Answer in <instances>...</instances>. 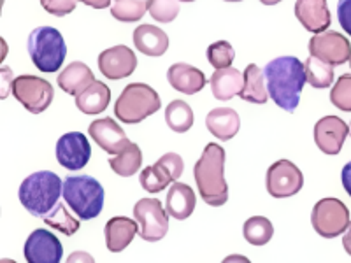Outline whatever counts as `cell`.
<instances>
[{"instance_id": "1", "label": "cell", "mask_w": 351, "mask_h": 263, "mask_svg": "<svg viewBox=\"0 0 351 263\" xmlns=\"http://www.w3.org/2000/svg\"><path fill=\"white\" fill-rule=\"evenodd\" d=\"M267 90L276 105L287 112H293L299 108L300 93L307 83L306 65L295 56H280L269 62L263 68Z\"/></svg>"}, {"instance_id": "2", "label": "cell", "mask_w": 351, "mask_h": 263, "mask_svg": "<svg viewBox=\"0 0 351 263\" xmlns=\"http://www.w3.org/2000/svg\"><path fill=\"white\" fill-rule=\"evenodd\" d=\"M223 168L225 149L219 144L209 142L193 167V177L200 197L211 208L225 205L228 200V184L225 181Z\"/></svg>"}, {"instance_id": "3", "label": "cell", "mask_w": 351, "mask_h": 263, "mask_svg": "<svg viewBox=\"0 0 351 263\" xmlns=\"http://www.w3.org/2000/svg\"><path fill=\"white\" fill-rule=\"evenodd\" d=\"M64 195V183L55 172L39 171L25 177L20 186V202L36 218H44L53 211Z\"/></svg>"}, {"instance_id": "4", "label": "cell", "mask_w": 351, "mask_h": 263, "mask_svg": "<svg viewBox=\"0 0 351 263\" xmlns=\"http://www.w3.org/2000/svg\"><path fill=\"white\" fill-rule=\"evenodd\" d=\"M64 200L77 218L88 221L102 212L104 188L92 175H71L64 181Z\"/></svg>"}, {"instance_id": "5", "label": "cell", "mask_w": 351, "mask_h": 263, "mask_svg": "<svg viewBox=\"0 0 351 263\" xmlns=\"http://www.w3.org/2000/svg\"><path fill=\"white\" fill-rule=\"evenodd\" d=\"M162 108L158 93L149 84L132 83L120 93L114 104V116L127 125H136Z\"/></svg>"}, {"instance_id": "6", "label": "cell", "mask_w": 351, "mask_h": 263, "mask_svg": "<svg viewBox=\"0 0 351 263\" xmlns=\"http://www.w3.org/2000/svg\"><path fill=\"white\" fill-rule=\"evenodd\" d=\"M28 55L40 72L51 74L64 64L67 46L62 34L53 27H39L28 36Z\"/></svg>"}, {"instance_id": "7", "label": "cell", "mask_w": 351, "mask_h": 263, "mask_svg": "<svg viewBox=\"0 0 351 263\" xmlns=\"http://www.w3.org/2000/svg\"><path fill=\"white\" fill-rule=\"evenodd\" d=\"M311 223L318 236L324 239H334L350 227V211L339 199H322L313 208Z\"/></svg>"}, {"instance_id": "8", "label": "cell", "mask_w": 351, "mask_h": 263, "mask_svg": "<svg viewBox=\"0 0 351 263\" xmlns=\"http://www.w3.org/2000/svg\"><path fill=\"white\" fill-rule=\"evenodd\" d=\"M14 99L32 114H40L51 105L55 90L51 83L37 76H20L12 83Z\"/></svg>"}, {"instance_id": "9", "label": "cell", "mask_w": 351, "mask_h": 263, "mask_svg": "<svg viewBox=\"0 0 351 263\" xmlns=\"http://www.w3.org/2000/svg\"><path fill=\"white\" fill-rule=\"evenodd\" d=\"M134 216L141 225V239L158 242L169 231V212L158 199H141L134 205Z\"/></svg>"}, {"instance_id": "10", "label": "cell", "mask_w": 351, "mask_h": 263, "mask_svg": "<svg viewBox=\"0 0 351 263\" xmlns=\"http://www.w3.org/2000/svg\"><path fill=\"white\" fill-rule=\"evenodd\" d=\"M269 195L274 199H288L302 190L304 175L295 164L290 160H278L269 167L265 177Z\"/></svg>"}, {"instance_id": "11", "label": "cell", "mask_w": 351, "mask_h": 263, "mask_svg": "<svg viewBox=\"0 0 351 263\" xmlns=\"http://www.w3.org/2000/svg\"><path fill=\"white\" fill-rule=\"evenodd\" d=\"M56 160L67 171H81L92 158V146L81 132H69L56 142Z\"/></svg>"}, {"instance_id": "12", "label": "cell", "mask_w": 351, "mask_h": 263, "mask_svg": "<svg viewBox=\"0 0 351 263\" xmlns=\"http://www.w3.org/2000/svg\"><path fill=\"white\" fill-rule=\"evenodd\" d=\"M309 53L313 56H318L319 60L328 62L330 65H343L350 60L351 44L343 34L325 30V32L315 34V37H311Z\"/></svg>"}, {"instance_id": "13", "label": "cell", "mask_w": 351, "mask_h": 263, "mask_svg": "<svg viewBox=\"0 0 351 263\" xmlns=\"http://www.w3.org/2000/svg\"><path fill=\"white\" fill-rule=\"evenodd\" d=\"M64 256L60 239L48 230L37 228L25 242V258L30 263H58Z\"/></svg>"}, {"instance_id": "14", "label": "cell", "mask_w": 351, "mask_h": 263, "mask_svg": "<svg viewBox=\"0 0 351 263\" xmlns=\"http://www.w3.org/2000/svg\"><path fill=\"white\" fill-rule=\"evenodd\" d=\"M137 56L127 46H112L99 55V71L106 79H125L136 71Z\"/></svg>"}, {"instance_id": "15", "label": "cell", "mask_w": 351, "mask_h": 263, "mask_svg": "<svg viewBox=\"0 0 351 263\" xmlns=\"http://www.w3.org/2000/svg\"><path fill=\"white\" fill-rule=\"evenodd\" d=\"M348 136L350 125L337 116H325L315 125V142L325 155H339Z\"/></svg>"}, {"instance_id": "16", "label": "cell", "mask_w": 351, "mask_h": 263, "mask_svg": "<svg viewBox=\"0 0 351 263\" xmlns=\"http://www.w3.org/2000/svg\"><path fill=\"white\" fill-rule=\"evenodd\" d=\"M88 134L99 144L100 149H104L109 155H118L130 144L123 128L112 118H100V120L92 121L88 127Z\"/></svg>"}, {"instance_id": "17", "label": "cell", "mask_w": 351, "mask_h": 263, "mask_svg": "<svg viewBox=\"0 0 351 263\" xmlns=\"http://www.w3.org/2000/svg\"><path fill=\"white\" fill-rule=\"evenodd\" d=\"M295 18L307 32L322 34L330 27V11L327 0H295Z\"/></svg>"}, {"instance_id": "18", "label": "cell", "mask_w": 351, "mask_h": 263, "mask_svg": "<svg viewBox=\"0 0 351 263\" xmlns=\"http://www.w3.org/2000/svg\"><path fill=\"white\" fill-rule=\"evenodd\" d=\"M167 79L176 92L184 93V95H195L208 83L204 72L190 64L171 65L167 71Z\"/></svg>"}, {"instance_id": "19", "label": "cell", "mask_w": 351, "mask_h": 263, "mask_svg": "<svg viewBox=\"0 0 351 263\" xmlns=\"http://www.w3.org/2000/svg\"><path fill=\"white\" fill-rule=\"evenodd\" d=\"M106 246L111 253H121L128 244L134 240V237L139 234L137 221L128 219L125 216H116L109 219L104 228Z\"/></svg>"}, {"instance_id": "20", "label": "cell", "mask_w": 351, "mask_h": 263, "mask_svg": "<svg viewBox=\"0 0 351 263\" xmlns=\"http://www.w3.org/2000/svg\"><path fill=\"white\" fill-rule=\"evenodd\" d=\"M134 46L146 56H162L169 49V37L155 25H139L134 30Z\"/></svg>"}, {"instance_id": "21", "label": "cell", "mask_w": 351, "mask_h": 263, "mask_svg": "<svg viewBox=\"0 0 351 263\" xmlns=\"http://www.w3.org/2000/svg\"><path fill=\"white\" fill-rule=\"evenodd\" d=\"M197 197L192 188L184 183H174L169 188L167 200H165V209L169 216L174 219H188L195 211Z\"/></svg>"}, {"instance_id": "22", "label": "cell", "mask_w": 351, "mask_h": 263, "mask_svg": "<svg viewBox=\"0 0 351 263\" xmlns=\"http://www.w3.org/2000/svg\"><path fill=\"white\" fill-rule=\"evenodd\" d=\"M206 127L219 140H230L241 128V118L234 109L216 108L206 116Z\"/></svg>"}, {"instance_id": "23", "label": "cell", "mask_w": 351, "mask_h": 263, "mask_svg": "<svg viewBox=\"0 0 351 263\" xmlns=\"http://www.w3.org/2000/svg\"><path fill=\"white\" fill-rule=\"evenodd\" d=\"M244 88V74L234 67L216 68L211 76V90L215 99L230 100L239 95Z\"/></svg>"}, {"instance_id": "24", "label": "cell", "mask_w": 351, "mask_h": 263, "mask_svg": "<svg viewBox=\"0 0 351 263\" xmlns=\"http://www.w3.org/2000/svg\"><path fill=\"white\" fill-rule=\"evenodd\" d=\"M111 102V90L102 81H93L76 95V105L84 114H99L108 109Z\"/></svg>"}, {"instance_id": "25", "label": "cell", "mask_w": 351, "mask_h": 263, "mask_svg": "<svg viewBox=\"0 0 351 263\" xmlns=\"http://www.w3.org/2000/svg\"><path fill=\"white\" fill-rule=\"evenodd\" d=\"M93 72L83 62H72L69 64L58 76V86L64 90L69 95L76 97L81 93L86 86L93 83Z\"/></svg>"}, {"instance_id": "26", "label": "cell", "mask_w": 351, "mask_h": 263, "mask_svg": "<svg viewBox=\"0 0 351 263\" xmlns=\"http://www.w3.org/2000/svg\"><path fill=\"white\" fill-rule=\"evenodd\" d=\"M265 72L255 64H250L244 71V88L239 97L252 104H265L269 95V90L265 86Z\"/></svg>"}, {"instance_id": "27", "label": "cell", "mask_w": 351, "mask_h": 263, "mask_svg": "<svg viewBox=\"0 0 351 263\" xmlns=\"http://www.w3.org/2000/svg\"><path fill=\"white\" fill-rule=\"evenodd\" d=\"M141 164H143V151L136 142H130L123 151L109 158V167L120 177H130L137 174Z\"/></svg>"}, {"instance_id": "28", "label": "cell", "mask_w": 351, "mask_h": 263, "mask_svg": "<svg viewBox=\"0 0 351 263\" xmlns=\"http://www.w3.org/2000/svg\"><path fill=\"white\" fill-rule=\"evenodd\" d=\"M193 111L183 100H172L165 108V123L176 134H184L193 127Z\"/></svg>"}, {"instance_id": "29", "label": "cell", "mask_w": 351, "mask_h": 263, "mask_svg": "<svg viewBox=\"0 0 351 263\" xmlns=\"http://www.w3.org/2000/svg\"><path fill=\"white\" fill-rule=\"evenodd\" d=\"M244 239L252 246H265L274 236V227H272L271 219L263 218V216H253L246 219L243 227Z\"/></svg>"}, {"instance_id": "30", "label": "cell", "mask_w": 351, "mask_h": 263, "mask_svg": "<svg viewBox=\"0 0 351 263\" xmlns=\"http://www.w3.org/2000/svg\"><path fill=\"white\" fill-rule=\"evenodd\" d=\"M306 76L307 83L313 88H328L334 83V65L328 62L319 60L318 56H309L306 62Z\"/></svg>"}, {"instance_id": "31", "label": "cell", "mask_w": 351, "mask_h": 263, "mask_svg": "<svg viewBox=\"0 0 351 263\" xmlns=\"http://www.w3.org/2000/svg\"><path fill=\"white\" fill-rule=\"evenodd\" d=\"M148 12V0H114L111 14L121 23H134L143 20Z\"/></svg>"}, {"instance_id": "32", "label": "cell", "mask_w": 351, "mask_h": 263, "mask_svg": "<svg viewBox=\"0 0 351 263\" xmlns=\"http://www.w3.org/2000/svg\"><path fill=\"white\" fill-rule=\"evenodd\" d=\"M65 203L58 202V205H56V208L53 209L49 214L44 216L43 219H44V223L48 225V227L56 228L58 231H62V234H65V236L71 237V236H74L77 230H80V219H76L74 216L71 214V212L67 211Z\"/></svg>"}, {"instance_id": "33", "label": "cell", "mask_w": 351, "mask_h": 263, "mask_svg": "<svg viewBox=\"0 0 351 263\" xmlns=\"http://www.w3.org/2000/svg\"><path fill=\"white\" fill-rule=\"evenodd\" d=\"M141 186L146 190L148 193H158L164 192L165 188L172 183V177L160 167L158 164L152 165V167H146L143 172H141Z\"/></svg>"}, {"instance_id": "34", "label": "cell", "mask_w": 351, "mask_h": 263, "mask_svg": "<svg viewBox=\"0 0 351 263\" xmlns=\"http://www.w3.org/2000/svg\"><path fill=\"white\" fill-rule=\"evenodd\" d=\"M148 12L158 23H171L180 14V0H148Z\"/></svg>"}, {"instance_id": "35", "label": "cell", "mask_w": 351, "mask_h": 263, "mask_svg": "<svg viewBox=\"0 0 351 263\" xmlns=\"http://www.w3.org/2000/svg\"><path fill=\"white\" fill-rule=\"evenodd\" d=\"M234 58H236V51L227 40H216L208 48V60L215 68L230 67Z\"/></svg>"}, {"instance_id": "36", "label": "cell", "mask_w": 351, "mask_h": 263, "mask_svg": "<svg viewBox=\"0 0 351 263\" xmlns=\"http://www.w3.org/2000/svg\"><path fill=\"white\" fill-rule=\"evenodd\" d=\"M330 102L344 112H351V74H343L330 92Z\"/></svg>"}, {"instance_id": "37", "label": "cell", "mask_w": 351, "mask_h": 263, "mask_svg": "<svg viewBox=\"0 0 351 263\" xmlns=\"http://www.w3.org/2000/svg\"><path fill=\"white\" fill-rule=\"evenodd\" d=\"M40 5L53 16H67L77 5V0H40Z\"/></svg>"}, {"instance_id": "38", "label": "cell", "mask_w": 351, "mask_h": 263, "mask_svg": "<svg viewBox=\"0 0 351 263\" xmlns=\"http://www.w3.org/2000/svg\"><path fill=\"white\" fill-rule=\"evenodd\" d=\"M156 164L164 168L174 181L178 179V177H181V174H183L184 171V162L178 153H167V155L162 156Z\"/></svg>"}, {"instance_id": "39", "label": "cell", "mask_w": 351, "mask_h": 263, "mask_svg": "<svg viewBox=\"0 0 351 263\" xmlns=\"http://www.w3.org/2000/svg\"><path fill=\"white\" fill-rule=\"evenodd\" d=\"M337 20L344 32L351 37V0H339L337 2Z\"/></svg>"}, {"instance_id": "40", "label": "cell", "mask_w": 351, "mask_h": 263, "mask_svg": "<svg viewBox=\"0 0 351 263\" xmlns=\"http://www.w3.org/2000/svg\"><path fill=\"white\" fill-rule=\"evenodd\" d=\"M0 79H2V99L9 95V86H11L12 92V83H14V77L11 74V68L2 67V72H0Z\"/></svg>"}, {"instance_id": "41", "label": "cell", "mask_w": 351, "mask_h": 263, "mask_svg": "<svg viewBox=\"0 0 351 263\" xmlns=\"http://www.w3.org/2000/svg\"><path fill=\"white\" fill-rule=\"evenodd\" d=\"M341 181H343V186L346 190L348 195L351 197V162H348L343 167V172H341Z\"/></svg>"}, {"instance_id": "42", "label": "cell", "mask_w": 351, "mask_h": 263, "mask_svg": "<svg viewBox=\"0 0 351 263\" xmlns=\"http://www.w3.org/2000/svg\"><path fill=\"white\" fill-rule=\"evenodd\" d=\"M84 5H90L93 9H106L111 5V0H80Z\"/></svg>"}, {"instance_id": "43", "label": "cell", "mask_w": 351, "mask_h": 263, "mask_svg": "<svg viewBox=\"0 0 351 263\" xmlns=\"http://www.w3.org/2000/svg\"><path fill=\"white\" fill-rule=\"evenodd\" d=\"M343 246H344V251L351 256V223H350V227L346 228V231H344Z\"/></svg>"}, {"instance_id": "44", "label": "cell", "mask_w": 351, "mask_h": 263, "mask_svg": "<svg viewBox=\"0 0 351 263\" xmlns=\"http://www.w3.org/2000/svg\"><path fill=\"white\" fill-rule=\"evenodd\" d=\"M77 260H86V262H93L92 256L86 255V253H83V251H77V253H74V255L69 256V262H77Z\"/></svg>"}, {"instance_id": "45", "label": "cell", "mask_w": 351, "mask_h": 263, "mask_svg": "<svg viewBox=\"0 0 351 263\" xmlns=\"http://www.w3.org/2000/svg\"><path fill=\"white\" fill-rule=\"evenodd\" d=\"M234 260H239V262H247L246 256H239V255H234V256H227L225 262H234Z\"/></svg>"}, {"instance_id": "46", "label": "cell", "mask_w": 351, "mask_h": 263, "mask_svg": "<svg viewBox=\"0 0 351 263\" xmlns=\"http://www.w3.org/2000/svg\"><path fill=\"white\" fill-rule=\"evenodd\" d=\"M263 5H276V4H280L281 0H260Z\"/></svg>"}, {"instance_id": "47", "label": "cell", "mask_w": 351, "mask_h": 263, "mask_svg": "<svg viewBox=\"0 0 351 263\" xmlns=\"http://www.w3.org/2000/svg\"><path fill=\"white\" fill-rule=\"evenodd\" d=\"M225 2H241V0H225Z\"/></svg>"}, {"instance_id": "48", "label": "cell", "mask_w": 351, "mask_h": 263, "mask_svg": "<svg viewBox=\"0 0 351 263\" xmlns=\"http://www.w3.org/2000/svg\"><path fill=\"white\" fill-rule=\"evenodd\" d=\"M180 2H193V0H180Z\"/></svg>"}, {"instance_id": "49", "label": "cell", "mask_w": 351, "mask_h": 263, "mask_svg": "<svg viewBox=\"0 0 351 263\" xmlns=\"http://www.w3.org/2000/svg\"><path fill=\"white\" fill-rule=\"evenodd\" d=\"M348 62H350V67H351V55H350V60H348Z\"/></svg>"}, {"instance_id": "50", "label": "cell", "mask_w": 351, "mask_h": 263, "mask_svg": "<svg viewBox=\"0 0 351 263\" xmlns=\"http://www.w3.org/2000/svg\"><path fill=\"white\" fill-rule=\"evenodd\" d=\"M350 137H351V123H350Z\"/></svg>"}]
</instances>
